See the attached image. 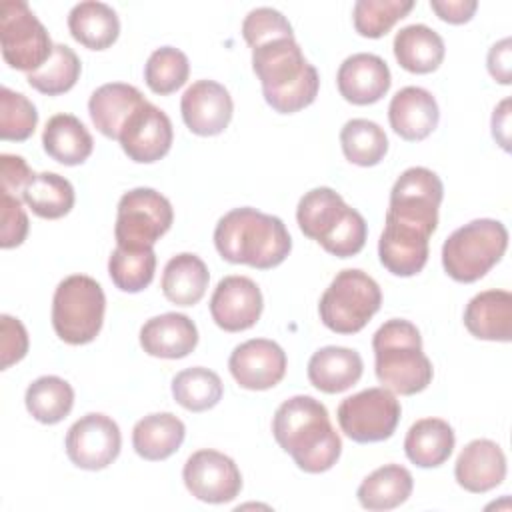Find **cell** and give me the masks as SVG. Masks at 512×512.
Wrapping results in <instances>:
<instances>
[{
	"mask_svg": "<svg viewBox=\"0 0 512 512\" xmlns=\"http://www.w3.org/2000/svg\"><path fill=\"white\" fill-rule=\"evenodd\" d=\"M442 198V180L430 168L412 166L398 176L378 240L380 262L390 274L406 278L426 266Z\"/></svg>",
	"mask_w": 512,
	"mask_h": 512,
	"instance_id": "1",
	"label": "cell"
},
{
	"mask_svg": "<svg viewBox=\"0 0 512 512\" xmlns=\"http://www.w3.org/2000/svg\"><path fill=\"white\" fill-rule=\"evenodd\" d=\"M272 434L294 464L308 474L330 470L342 452V440L326 406L312 396L298 394L284 400L274 412Z\"/></svg>",
	"mask_w": 512,
	"mask_h": 512,
	"instance_id": "2",
	"label": "cell"
},
{
	"mask_svg": "<svg viewBox=\"0 0 512 512\" xmlns=\"http://www.w3.org/2000/svg\"><path fill=\"white\" fill-rule=\"evenodd\" d=\"M252 70L262 84L266 104L280 114L300 112L318 96V70L304 58L294 36L252 48Z\"/></svg>",
	"mask_w": 512,
	"mask_h": 512,
	"instance_id": "3",
	"label": "cell"
},
{
	"mask_svg": "<svg viewBox=\"0 0 512 512\" xmlns=\"http://www.w3.org/2000/svg\"><path fill=\"white\" fill-rule=\"evenodd\" d=\"M214 246L226 262L268 270L288 258L292 238L278 216L242 206L218 220Z\"/></svg>",
	"mask_w": 512,
	"mask_h": 512,
	"instance_id": "4",
	"label": "cell"
},
{
	"mask_svg": "<svg viewBox=\"0 0 512 512\" xmlns=\"http://www.w3.org/2000/svg\"><path fill=\"white\" fill-rule=\"evenodd\" d=\"M374 370L384 388L412 396L428 388L434 376L432 362L422 350L420 330L404 320H386L372 336Z\"/></svg>",
	"mask_w": 512,
	"mask_h": 512,
	"instance_id": "5",
	"label": "cell"
},
{
	"mask_svg": "<svg viewBox=\"0 0 512 512\" xmlns=\"http://www.w3.org/2000/svg\"><path fill=\"white\" fill-rule=\"evenodd\" d=\"M296 222L306 238L316 240L336 258L356 256L366 244L368 226L364 216L328 186L312 188L300 198Z\"/></svg>",
	"mask_w": 512,
	"mask_h": 512,
	"instance_id": "6",
	"label": "cell"
},
{
	"mask_svg": "<svg viewBox=\"0 0 512 512\" xmlns=\"http://www.w3.org/2000/svg\"><path fill=\"white\" fill-rule=\"evenodd\" d=\"M508 248V230L500 220L478 218L456 228L442 244L446 274L462 284L480 280Z\"/></svg>",
	"mask_w": 512,
	"mask_h": 512,
	"instance_id": "7",
	"label": "cell"
},
{
	"mask_svg": "<svg viewBox=\"0 0 512 512\" xmlns=\"http://www.w3.org/2000/svg\"><path fill=\"white\" fill-rule=\"evenodd\" d=\"M104 310L106 296L94 278L86 274L66 276L54 290L52 328L66 344H88L100 334Z\"/></svg>",
	"mask_w": 512,
	"mask_h": 512,
	"instance_id": "8",
	"label": "cell"
},
{
	"mask_svg": "<svg viewBox=\"0 0 512 512\" xmlns=\"http://www.w3.org/2000/svg\"><path fill=\"white\" fill-rule=\"evenodd\" d=\"M378 282L358 268L340 270L318 302L322 324L336 334H356L380 310Z\"/></svg>",
	"mask_w": 512,
	"mask_h": 512,
	"instance_id": "9",
	"label": "cell"
},
{
	"mask_svg": "<svg viewBox=\"0 0 512 512\" xmlns=\"http://www.w3.org/2000/svg\"><path fill=\"white\" fill-rule=\"evenodd\" d=\"M0 48L10 68L28 74L42 68L54 52L48 30L24 0L0 4Z\"/></svg>",
	"mask_w": 512,
	"mask_h": 512,
	"instance_id": "10",
	"label": "cell"
},
{
	"mask_svg": "<svg viewBox=\"0 0 512 512\" xmlns=\"http://www.w3.org/2000/svg\"><path fill=\"white\" fill-rule=\"evenodd\" d=\"M174 222V210L166 196L154 188H132L118 200L114 238L116 246L130 250L152 248Z\"/></svg>",
	"mask_w": 512,
	"mask_h": 512,
	"instance_id": "11",
	"label": "cell"
},
{
	"mask_svg": "<svg viewBox=\"0 0 512 512\" xmlns=\"http://www.w3.org/2000/svg\"><path fill=\"white\" fill-rule=\"evenodd\" d=\"M400 402L388 388H366L344 398L338 406V424L342 432L358 442L388 440L400 422Z\"/></svg>",
	"mask_w": 512,
	"mask_h": 512,
	"instance_id": "12",
	"label": "cell"
},
{
	"mask_svg": "<svg viewBox=\"0 0 512 512\" xmlns=\"http://www.w3.org/2000/svg\"><path fill=\"white\" fill-rule=\"evenodd\" d=\"M64 446L74 466L82 470H102L118 458L122 434L110 416L90 412L68 428Z\"/></svg>",
	"mask_w": 512,
	"mask_h": 512,
	"instance_id": "13",
	"label": "cell"
},
{
	"mask_svg": "<svg viewBox=\"0 0 512 512\" xmlns=\"http://www.w3.org/2000/svg\"><path fill=\"white\" fill-rule=\"evenodd\" d=\"M182 480L194 498L208 504L230 502L242 490V474L236 462L210 448L198 450L186 460Z\"/></svg>",
	"mask_w": 512,
	"mask_h": 512,
	"instance_id": "14",
	"label": "cell"
},
{
	"mask_svg": "<svg viewBox=\"0 0 512 512\" xmlns=\"http://www.w3.org/2000/svg\"><path fill=\"white\" fill-rule=\"evenodd\" d=\"M174 130L168 114L144 102L122 126L118 142L124 154L138 164H152L170 152Z\"/></svg>",
	"mask_w": 512,
	"mask_h": 512,
	"instance_id": "15",
	"label": "cell"
},
{
	"mask_svg": "<svg viewBox=\"0 0 512 512\" xmlns=\"http://www.w3.org/2000/svg\"><path fill=\"white\" fill-rule=\"evenodd\" d=\"M286 366V352L268 338L246 340L238 344L228 358L232 378L246 390L274 388L284 378Z\"/></svg>",
	"mask_w": 512,
	"mask_h": 512,
	"instance_id": "16",
	"label": "cell"
},
{
	"mask_svg": "<svg viewBox=\"0 0 512 512\" xmlns=\"http://www.w3.org/2000/svg\"><path fill=\"white\" fill-rule=\"evenodd\" d=\"M180 112L192 134L216 136L228 128L234 114V102L220 82L196 80L182 94Z\"/></svg>",
	"mask_w": 512,
	"mask_h": 512,
	"instance_id": "17",
	"label": "cell"
},
{
	"mask_svg": "<svg viewBox=\"0 0 512 512\" xmlns=\"http://www.w3.org/2000/svg\"><path fill=\"white\" fill-rule=\"evenodd\" d=\"M264 308L258 284L246 276H226L218 282L210 298V314L218 328L242 332L252 328Z\"/></svg>",
	"mask_w": 512,
	"mask_h": 512,
	"instance_id": "18",
	"label": "cell"
},
{
	"mask_svg": "<svg viewBox=\"0 0 512 512\" xmlns=\"http://www.w3.org/2000/svg\"><path fill=\"white\" fill-rule=\"evenodd\" d=\"M340 96L356 106H368L378 102L392 84L388 64L370 52H358L348 56L336 74Z\"/></svg>",
	"mask_w": 512,
	"mask_h": 512,
	"instance_id": "19",
	"label": "cell"
},
{
	"mask_svg": "<svg viewBox=\"0 0 512 512\" xmlns=\"http://www.w3.org/2000/svg\"><path fill=\"white\" fill-rule=\"evenodd\" d=\"M454 476L464 490L472 494H484L504 482L506 456L496 442L476 438L468 442L458 454Z\"/></svg>",
	"mask_w": 512,
	"mask_h": 512,
	"instance_id": "20",
	"label": "cell"
},
{
	"mask_svg": "<svg viewBox=\"0 0 512 512\" xmlns=\"http://www.w3.org/2000/svg\"><path fill=\"white\" fill-rule=\"evenodd\" d=\"M388 120L400 138L408 142H420L428 138L438 126V102L426 88L406 86L392 96L388 106Z\"/></svg>",
	"mask_w": 512,
	"mask_h": 512,
	"instance_id": "21",
	"label": "cell"
},
{
	"mask_svg": "<svg viewBox=\"0 0 512 512\" xmlns=\"http://www.w3.org/2000/svg\"><path fill=\"white\" fill-rule=\"evenodd\" d=\"M198 344L196 324L180 312H166L146 320L140 328V346L156 358H184Z\"/></svg>",
	"mask_w": 512,
	"mask_h": 512,
	"instance_id": "22",
	"label": "cell"
},
{
	"mask_svg": "<svg viewBox=\"0 0 512 512\" xmlns=\"http://www.w3.org/2000/svg\"><path fill=\"white\" fill-rule=\"evenodd\" d=\"M146 102L142 92L124 82H108L96 88L88 100V114L100 134L118 140L126 120Z\"/></svg>",
	"mask_w": 512,
	"mask_h": 512,
	"instance_id": "23",
	"label": "cell"
},
{
	"mask_svg": "<svg viewBox=\"0 0 512 512\" xmlns=\"http://www.w3.org/2000/svg\"><path fill=\"white\" fill-rule=\"evenodd\" d=\"M466 330L480 340H512V294L508 290H484L464 310Z\"/></svg>",
	"mask_w": 512,
	"mask_h": 512,
	"instance_id": "24",
	"label": "cell"
},
{
	"mask_svg": "<svg viewBox=\"0 0 512 512\" xmlns=\"http://www.w3.org/2000/svg\"><path fill=\"white\" fill-rule=\"evenodd\" d=\"M362 356L344 346H324L308 360V380L326 394H338L352 388L362 376Z\"/></svg>",
	"mask_w": 512,
	"mask_h": 512,
	"instance_id": "25",
	"label": "cell"
},
{
	"mask_svg": "<svg viewBox=\"0 0 512 512\" xmlns=\"http://www.w3.org/2000/svg\"><path fill=\"white\" fill-rule=\"evenodd\" d=\"M186 426L172 412H156L140 418L132 430L134 452L148 460L158 462L170 458L184 442Z\"/></svg>",
	"mask_w": 512,
	"mask_h": 512,
	"instance_id": "26",
	"label": "cell"
},
{
	"mask_svg": "<svg viewBox=\"0 0 512 512\" xmlns=\"http://www.w3.org/2000/svg\"><path fill=\"white\" fill-rule=\"evenodd\" d=\"M394 56L398 64L412 74H430L444 60L446 46L442 36L426 24H410L394 36Z\"/></svg>",
	"mask_w": 512,
	"mask_h": 512,
	"instance_id": "27",
	"label": "cell"
},
{
	"mask_svg": "<svg viewBox=\"0 0 512 512\" xmlns=\"http://www.w3.org/2000/svg\"><path fill=\"white\" fill-rule=\"evenodd\" d=\"M42 146L52 160L64 166H78L90 158L94 140L74 114H54L44 126Z\"/></svg>",
	"mask_w": 512,
	"mask_h": 512,
	"instance_id": "28",
	"label": "cell"
},
{
	"mask_svg": "<svg viewBox=\"0 0 512 512\" xmlns=\"http://www.w3.org/2000/svg\"><path fill=\"white\" fill-rule=\"evenodd\" d=\"M68 30L76 42L90 50L110 48L120 34V20L112 6L96 0H84L72 6Z\"/></svg>",
	"mask_w": 512,
	"mask_h": 512,
	"instance_id": "29",
	"label": "cell"
},
{
	"mask_svg": "<svg viewBox=\"0 0 512 512\" xmlns=\"http://www.w3.org/2000/svg\"><path fill=\"white\" fill-rule=\"evenodd\" d=\"M210 272L204 260L196 254L182 252L172 256L162 272V292L166 300L176 306H194L198 304L208 288Z\"/></svg>",
	"mask_w": 512,
	"mask_h": 512,
	"instance_id": "30",
	"label": "cell"
},
{
	"mask_svg": "<svg viewBox=\"0 0 512 512\" xmlns=\"http://www.w3.org/2000/svg\"><path fill=\"white\" fill-rule=\"evenodd\" d=\"M454 430L442 418L416 420L404 438L406 458L420 468L444 464L454 450Z\"/></svg>",
	"mask_w": 512,
	"mask_h": 512,
	"instance_id": "31",
	"label": "cell"
},
{
	"mask_svg": "<svg viewBox=\"0 0 512 512\" xmlns=\"http://www.w3.org/2000/svg\"><path fill=\"white\" fill-rule=\"evenodd\" d=\"M412 488L414 480L408 468L400 464H384L360 482L356 496L362 508L378 512L404 504L412 494Z\"/></svg>",
	"mask_w": 512,
	"mask_h": 512,
	"instance_id": "32",
	"label": "cell"
},
{
	"mask_svg": "<svg viewBox=\"0 0 512 512\" xmlns=\"http://www.w3.org/2000/svg\"><path fill=\"white\" fill-rule=\"evenodd\" d=\"M74 186L56 172L36 174L22 192V202L40 218L56 220L74 206Z\"/></svg>",
	"mask_w": 512,
	"mask_h": 512,
	"instance_id": "33",
	"label": "cell"
},
{
	"mask_svg": "<svg viewBox=\"0 0 512 512\" xmlns=\"http://www.w3.org/2000/svg\"><path fill=\"white\" fill-rule=\"evenodd\" d=\"M24 402L34 420L42 424H58L74 406V390L60 376H40L26 388Z\"/></svg>",
	"mask_w": 512,
	"mask_h": 512,
	"instance_id": "34",
	"label": "cell"
},
{
	"mask_svg": "<svg viewBox=\"0 0 512 512\" xmlns=\"http://www.w3.org/2000/svg\"><path fill=\"white\" fill-rule=\"evenodd\" d=\"M340 146L348 162L356 166H376L388 152V138L376 122L352 118L340 130Z\"/></svg>",
	"mask_w": 512,
	"mask_h": 512,
	"instance_id": "35",
	"label": "cell"
},
{
	"mask_svg": "<svg viewBox=\"0 0 512 512\" xmlns=\"http://www.w3.org/2000/svg\"><path fill=\"white\" fill-rule=\"evenodd\" d=\"M222 392L224 386L220 376L214 370L202 366L186 368L172 378L174 400L190 412H204L214 408L220 402Z\"/></svg>",
	"mask_w": 512,
	"mask_h": 512,
	"instance_id": "36",
	"label": "cell"
},
{
	"mask_svg": "<svg viewBox=\"0 0 512 512\" xmlns=\"http://www.w3.org/2000/svg\"><path fill=\"white\" fill-rule=\"evenodd\" d=\"M156 270V254L152 248L130 250L116 246L108 258V274L122 292H142L150 286Z\"/></svg>",
	"mask_w": 512,
	"mask_h": 512,
	"instance_id": "37",
	"label": "cell"
},
{
	"mask_svg": "<svg viewBox=\"0 0 512 512\" xmlns=\"http://www.w3.org/2000/svg\"><path fill=\"white\" fill-rule=\"evenodd\" d=\"M80 72L82 64L76 52L66 44H54L50 60L36 72H30L26 80L34 90L46 96H58L68 92L78 82Z\"/></svg>",
	"mask_w": 512,
	"mask_h": 512,
	"instance_id": "38",
	"label": "cell"
},
{
	"mask_svg": "<svg viewBox=\"0 0 512 512\" xmlns=\"http://www.w3.org/2000/svg\"><path fill=\"white\" fill-rule=\"evenodd\" d=\"M190 74L188 56L174 46L156 48L144 64L146 86L160 96L176 92L186 84Z\"/></svg>",
	"mask_w": 512,
	"mask_h": 512,
	"instance_id": "39",
	"label": "cell"
},
{
	"mask_svg": "<svg viewBox=\"0 0 512 512\" xmlns=\"http://www.w3.org/2000/svg\"><path fill=\"white\" fill-rule=\"evenodd\" d=\"M414 8V0H358L352 10L354 28L364 38H382Z\"/></svg>",
	"mask_w": 512,
	"mask_h": 512,
	"instance_id": "40",
	"label": "cell"
},
{
	"mask_svg": "<svg viewBox=\"0 0 512 512\" xmlns=\"http://www.w3.org/2000/svg\"><path fill=\"white\" fill-rule=\"evenodd\" d=\"M38 124L36 106L20 92L8 86L0 88V138L22 142L28 140Z\"/></svg>",
	"mask_w": 512,
	"mask_h": 512,
	"instance_id": "41",
	"label": "cell"
},
{
	"mask_svg": "<svg viewBox=\"0 0 512 512\" xmlns=\"http://www.w3.org/2000/svg\"><path fill=\"white\" fill-rule=\"evenodd\" d=\"M242 36L250 48H256L274 38H292L294 32L282 12L262 6L246 14L242 22Z\"/></svg>",
	"mask_w": 512,
	"mask_h": 512,
	"instance_id": "42",
	"label": "cell"
},
{
	"mask_svg": "<svg viewBox=\"0 0 512 512\" xmlns=\"http://www.w3.org/2000/svg\"><path fill=\"white\" fill-rule=\"evenodd\" d=\"M0 210H2V230H0V246L4 250L16 248L26 240L28 234V216L22 206V200L0 192Z\"/></svg>",
	"mask_w": 512,
	"mask_h": 512,
	"instance_id": "43",
	"label": "cell"
},
{
	"mask_svg": "<svg viewBox=\"0 0 512 512\" xmlns=\"http://www.w3.org/2000/svg\"><path fill=\"white\" fill-rule=\"evenodd\" d=\"M0 354H2V370L10 368L12 364L20 362L26 352H28V332L24 328V324L10 316V314H2L0 316Z\"/></svg>",
	"mask_w": 512,
	"mask_h": 512,
	"instance_id": "44",
	"label": "cell"
},
{
	"mask_svg": "<svg viewBox=\"0 0 512 512\" xmlns=\"http://www.w3.org/2000/svg\"><path fill=\"white\" fill-rule=\"evenodd\" d=\"M34 176L36 174L30 170V166L22 156H16V154L0 156V192L20 198L24 188Z\"/></svg>",
	"mask_w": 512,
	"mask_h": 512,
	"instance_id": "45",
	"label": "cell"
},
{
	"mask_svg": "<svg viewBox=\"0 0 512 512\" xmlns=\"http://www.w3.org/2000/svg\"><path fill=\"white\" fill-rule=\"evenodd\" d=\"M486 66L490 76L500 84L512 82V42L510 38H502L488 50Z\"/></svg>",
	"mask_w": 512,
	"mask_h": 512,
	"instance_id": "46",
	"label": "cell"
},
{
	"mask_svg": "<svg viewBox=\"0 0 512 512\" xmlns=\"http://www.w3.org/2000/svg\"><path fill=\"white\" fill-rule=\"evenodd\" d=\"M430 8L436 12V16L448 24H464L468 22L476 8V0H430Z\"/></svg>",
	"mask_w": 512,
	"mask_h": 512,
	"instance_id": "47",
	"label": "cell"
},
{
	"mask_svg": "<svg viewBox=\"0 0 512 512\" xmlns=\"http://www.w3.org/2000/svg\"><path fill=\"white\" fill-rule=\"evenodd\" d=\"M492 136L504 148L510 150V98H504L492 114Z\"/></svg>",
	"mask_w": 512,
	"mask_h": 512,
	"instance_id": "48",
	"label": "cell"
}]
</instances>
